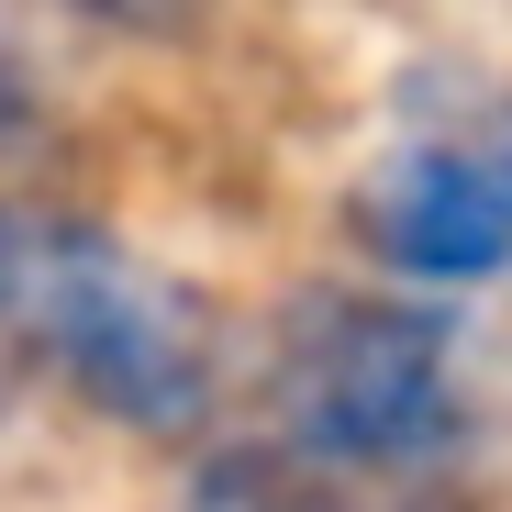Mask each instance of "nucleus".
<instances>
[{
    "label": "nucleus",
    "instance_id": "obj_7",
    "mask_svg": "<svg viewBox=\"0 0 512 512\" xmlns=\"http://www.w3.org/2000/svg\"><path fill=\"white\" fill-rule=\"evenodd\" d=\"M501 167H512V145H501Z\"/></svg>",
    "mask_w": 512,
    "mask_h": 512
},
{
    "label": "nucleus",
    "instance_id": "obj_4",
    "mask_svg": "<svg viewBox=\"0 0 512 512\" xmlns=\"http://www.w3.org/2000/svg\"><path fill=\"white\" fill-rule=\"evenodd\" d=\"M190 512H334V501H323V479L290 468V457H212V468L190 479Z\"/></svg>",
    "mask_w": 512,
    "mask_h": 512
},
{
    "label": "nucleus",
    "instance_id": "obj_2",
    "mask_svg": "<svg viewBox=\"0 0 512 512\" xmlns=\"http://www.w3.org/2000/svg\"><path fill=\"white\" fill-rule=\"evenodd\" d=\"M279 412L323 468H423L457 446V346L412 301L312 290L279 323Z\"/></svg>",
    "mask_w": 512,
    "mask_h": 512
},
{
    "label": "nucleus",
    "instance_id": "obj_3",
    "mask_svg": "<svg viewBox=\"0 0 512 512\" xmlns=\"http://www.w3.org/2000/svg\"><path fill=\"white\" fill-rule=\"evenodd\" d=\"M357 234L401 279H435V290L490 279V268H512V167L468 156V145H412L357 201Z\"/></svg>",
    "mask_w": 512,
    "mask_h": 512
},
{
    "label": "nucleus",
    "instance_id": "obj_1",
    "mask_svg": "<svg viewBox=\"0 0 512 512\" xmlns=\"http://www.w3.org/2000/svg\"><path fill=\"white\" fill-rule=\"evenodd\" d=\"M0 334L23 346L134 435H190L212 412V323L179 279H156L134 245L90 223H23V268Z\"/></svg>",
    "mask_w": 512,
    "mask_h": 512
},
{
    "label": "nucleus",
    "instance_id": "obj_5",
    "mask_svg": "<svg viewBox=\"0 0 512 512\" xmlns=\"http://www.w3.org/2000/svg\"><path fill=\"white\" fill-rule=\"evenodd\" d=\"M12 268H23V223L0 212V312H12Z\"/></svg>",
    "mask_w": 512,
    "mask_h": 512
},
{
    "label": "nucleus",
    "instance_id": "obj_6",
    "mask_svg": "<svg viewBox=\"0 0 512 512\" xmlns=\"http://www.w3.org/2000/svg\"><path fill=\"white\" fill-rule=\"evenodd\" d=\"M12 112H23V67H12V45H0V134H12Z\"/></svg>",
    "mask_w": 512,
    "mask_h": 512
}]
</instances>
